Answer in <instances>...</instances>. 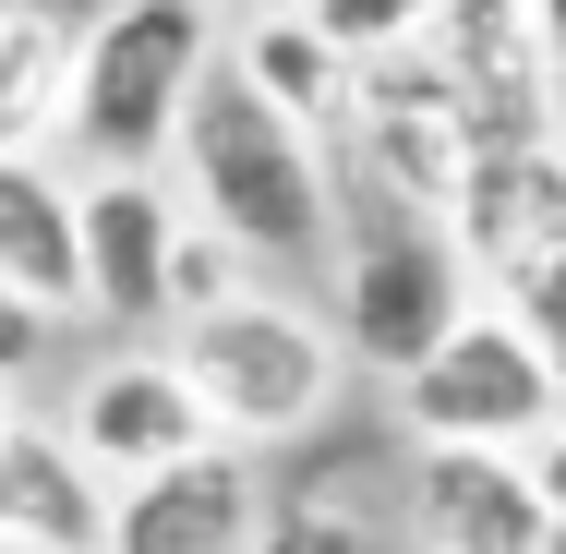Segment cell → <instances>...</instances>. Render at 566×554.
Listing matches in <instances>:
<instances>
[{
    "mask_svg": "<svg viewBox=\"0 0 566 554\" xmlns=\"http://www.w3.org/2000/svg\"><path fill=\"white\" fill-rule=\"evenodd\" d=\"M169 374L193 386V410H206V435L218 446H302L326 410H338L349 362L338 337L314 326L302 302H277V290H229L218 314H193V326H169Z\"/></svg>",
    "mask_w": 566,
    "mask_h": 554,
    "instance_id": "3957f363",
    "label": "cell"
},
{
    "mask_svg": "<svg viewBox=\"0 0 566 554\" xmlns=\"http://www.w3.org/2000/svg\"><path fill=\"white\" fill-rule=\"evenodd\" d=\"M169 241H181V206L157 169H85L73 181V278L85 302L120 337H169Z\"/></svg>",
    "mask_w": 566,
    "mask_h": 554,
    "instance_id": "52a82bcc",
    "label": "cell"
},
{
    "mask_svg": "<svg viewBox=\"0 0 566 554\" xmlns=\"http://www.w3.org/2000/svg\"><path fill=\"white\" fill-rule=\"evenodd\" d=\"M169 157H181V181H193V218L218 229L241 265L338 253V157H326V133L277 121L229 61H206V85H193Z\"/></svg>",
    "mask_w": 566,
    "mask_h": 554,
    "instance_id": "6da1fadb",
    "label": "cell"
},
{
    "mask_svg": "<svg viewBox=\"0 0 566 554\" xmlns=\"http://www.w3.org/2000/svg\"><path fill=\"white\" fill-rule=\"evenodd\" d=\"M0 422H12V410H0Z\"/></svg>",
    "mask_w": 566,
    "mask_h": 554,
    "instance_id": "603a6c76",
    "label": "cell"
},
{
    "mask_svg": "<svg viewBox=\"0 0 566 554\" xmlns=\"http://www.w3.org/2000/svg\"><path fill=\"white\" fill-rule=\"evenodd\" d=\"M531 482H543V506H555V519H566V422H555V435H543V446H531Z\"/></svg>",
    "mask_w": 566,
    "mask_h": 554,
    "instance_id": "ac0fdd59",
    "label": "cell"
},
{
    "mask_svg": "<svg viewBox=\"0 0 566 554\" xmlns=\"http://www.w3.org/2000/svg\"><path fill=\"white\" fill-rule=\"evenodd\" d=\"M206 0H85L73 73H61V145L85 169H157L206 85Z\"/></svg>",
    "mask_w": 566,
    "mask_h": 554,
    "instance_id": "7a4b0ae2",
    "label": "cell"
},
{
    "mask_svg": "<svg viewBox=\"0 0 566 554\" xmlns=\"http://www.w3.org/2000/svg\"><path fill=\"white\" fill-rule=\"evenodd\" d=\"M543 554H566V519H555V543H543Z\"/></svg>",
    "mask_w": 566,
    "mask_h": 554,
    "instance_id": "44dd1931",
    "label": "cell"
},
{
    "mask_svg": "<svg viewBox=\"0 0 566 554\" xmlns=\"http://www.w3.org/2000/svg\"><path fill=\"white\" fill-rule=\"evenodd\" d=\"M73 36H85V0H0V157H36V133H61Z\"/></svg>",
    "mask_w": 566,
    "mask_h": 554,
    "instance_id": "4fadbf2b",
    "label": "cell"
},
{
    "mask_svg": "<svg viewBox=\"0 0 566 554\" xmlns=\"http://www.w3.org/2000/svg\"><path fill=\"white\" fill-rule=\"evenodd\" d=\"M49 337H61V314H36L24 290H0V386H24L49 362Z\"/></svg>",
    "mask_w": 566,
    "mask_h": 554,
    "instance_id": "e0dca14e",
    "label": "cell"
},
{
    "mask_svg": "<svg viewBox=\"0 0 566 554\" xmlns=\"http://www.w3.org/2000/svg\"><path fill=\"white\" fill-rule=\"evenodd\" d=\"M218 12H241V24H265V12H302V0H218Z\"/></svg>",
    "mask_w": 566,
    "mask_h": 554,
    "instance_id": "ffe728a7",
    "label": "cell"
},
{
    "mask_svg": "<svg viewBox=\"0 0 566 554\" xmlns=\"http://www.w3.org/2000/svg\"><path fill=\"white\" fill-rule=\"evenodd\" d=\"M0 554H24V543H0Z\"/></svg>",
    "mask_w": 566,
    "mask_h": 554,
    "instance_id": "7402d4cb",
    "label": "cell"
},
{
    "mask_svg": "<svg viewBox=\"0 0 566 554\" xmlns=\"http://www.w3.org/2000/svg\"><path fill=\"white\" fill-rule=\"evenodd\" d=\"M0 543L24 554H109V482L61 422H0Z\"/></svg>",
    "mask_w": 566,
    "mask_h": 554,
    "instance_id": "8fae6325",
    "label": "cell"
},
{
    "mask_svg": "<svg viewBox=\"0 0 566 554\" xmlns=\"http://www.w3.org/2000/svg\"><path fill=\"white\" fill-rule=\"evenodd\" d=\"M302 24H314V36L349 61V73H361V61H398V49H422L434 0H302Z\"/></svg>",
    "mask_w": 566,
    "mask_h": 554,
    "instance_id": "9a60e30c",
    "label": "cell"
},
{
    "mask_svg": "<svg viewBox=\"0 0 566 554\" xmlns=\"http://www.w3.org/2000/svg\"><path fill=\"white\" fill-rule=\"evenodd\" d=\"M0 290H24L36 314H73V181L49 157H0Z\"/></svg>",
    "mask_w": 566,
    "mask_h": 554,
    "instance_id": "7c38bea8",
    "label": "cell"
},
{
    "mask_svg": "<svg viewBox=\"0 0 566 554\" xmlns=\"http://www.w3.org/2000/svg\"><path fill=\"white\" fill-rule=\"evenodd\" d=\"M109 554H265V470L253 446H193L109 494Z\"/></svg>",
    "mask_w": 566,
    "mask_h": 554,
    "instance_id": "ba28073f",
    "label": "cell"
},
{
    "mask_svg": "<svg viewBox=\"0 0 566 554\" xmlns=\"http://www.w3.org/2000/svg\"><path fill=\"white\" fill-rule=\"evenodd\" d=\"M61 435L97 458V482H145V470H169V458H193L206 435V410H193V386L169 374V349H109V362H85L73 374V398H61Z\"/></svg>",
    "mask_w": 566,
    "mask_h": 554,
    "instance_id": "30bf717a",
    "label": "cell"
},
{
    "mask_svg": "<svg viewBox=\"0 0 566 554\" xmlns=\"http://www.w3.org/2000/svg\"><path fill=\"white\" fill-rule=\"evenodd\" d=\"M229 290H241V253H229L218 229H193V218H181V241H169V326L218 314Z\"/></svg>",
    "mask_w": 566,
    "mask_h": 554,
    "instance_id": "2e32d148",
    "label": "cell"
},
{
    "mask_svg": "<svg viewBox=\"0 0 566 554\" xmlns=\"http://www.w3.org/2000/svg\"><path fill=\"white\" fill-rule=\"evenodd\" d=\"M398 422H410V446H506V458H531V446L566 422V386L494 302H470V314L398 374Z\"/></svg>",
    "mask_w": 566,
    "mask_h": 554,
    "instance_id": "8992f818",
    "label": "cell"
},
{
    "mask_svg": "<svg viewBox=\"0 0 566 554\" xmlns=\"http://www.w3.org/2000/svg\"><path fill=\"white\" fill-rule=\"evenodd\" d=\"M447 241L470 253V290L555 362L566 386V145L555 133H482L458 169Z\"/></svg>",
    "mask_w": 566,
    "mask_h": 554,
    "instance_id": "277c9868",
    "label": "cell"
},
{
    "mask_svg": "<svg viewBox=\"0 0 566 554\" xmlns=\"http://www.w3.org/2000/svg\"><path fill=\"white\" fill-rule=\"evenodd\" d=\"M229 73L265 97L277 121H302V133H338L349 109V61L302 24V12H265V24H241V49H229Z\"/></svg>",
    "mask_w": 566,
    "mask_h": 554,
    "instance_id": "5bb4252c",
    "label": "cell"
},
{
    "mask_svg": "<svg viewBox=\"0 0 566 554\" xmlns=\"http://www.w3.org/2000/svg\"><path fill=\"white\" fill-rule=\"evenodd\" d=\"M470 302L482 290H470V253L447 241V218H410V206H374V194H361V218H338V314H326L338 362L398 386Z\"/></svg>",
    "mask_w": 566,
    "mask_h": 554,
    "instance_id": "5b68a950",
    "label": "cell"
},
{
    "mask_svg": "<svg viewBox=\"0 0 566 554\" xmlns=\"http://www.w3.org/2000/svg\"><path fill=\"white\" fill-rule=\"evenodd\" d=\"M410 554H543L555 506L506 446H410Z\"/></svg>",
    "mask_w": 566,
    "mask_h": 554,
    "instance_id": "9c48e42d",
    "label": "cell"
},
{
    "mask_svg": "<svg viewBox=\"0 0 566 554\" xmlns=\"http://www.w3.org/2000/svg\"><path fill=\"white\" fill-rule=\"evenodd\" d=\"M531 36H543V49L566 61V0H531Z\"/></svg>",
    "mask_w": 566,
    "mask_h": 554,
    "instance_id": "d6986e66",
    "label": "cell"
}]
</instances>
